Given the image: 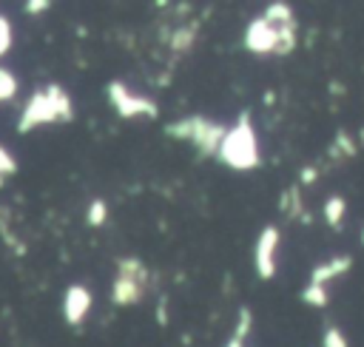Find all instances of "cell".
Wrapping results in <instances>:
<instances>
[{
  "label": "cell",
  "mask_w": 364,
  "mask_h": 347,
  "mask_svg": "<svg viewBox=\"0 0 364 347\" xmlns=\"http://www.w3.org/2000/svg\"><path fill=\"white\" fill-rule=\"evenodd\" d=\"M350 267H353V256H347V253L333 256V259H327V262H318V265L310 270V284H324V287H327V282L344 276Z\"/></svg>",
  "instance_id": "9c48e42d"
},
{
  "label": "cell",
  "mask_w": 364,
  "mask_h": 347,
  "mask_svg": "<svg viewBox=\"0 0 364 347\" xmlns=\"http://www.w3.org/2000/svg\"><path fill=\"white\" fill-rule=\"evenodd\" d=\"M225 347H242V341H239V338H230V341H228Z\"/></svg>",
  "instance_id": "484cf974"
},
{
  "label": "cell",
  "mask_w": 364,
  "mask_h": 347,
  "mask_svg": "<svg viewBox=\"0 0 364 347\" xmlns=\"http://www.w3.org/2000/svg\"><path fill=\"white\" fill-rule=\"evenodd\" d=\"M46 9H48V0H31V3H26V11L28 14H40Z\"/></svg>",
  "instance_id": "603a6c76"
},
{
  "label": "cell",
  "mask_w": 364,
  "mask_h": 347,
  "mask_svg": "<svg viewBox=\"0 0 364 347\" xmlns=\"http://www.w3.org/2000/svg\"><path fill=\"white\" fill-rule=\"evenodd\" d=\"M279 46V26L267 23L264 17H256L245 28V48L253 54H276Z\"/></svg>",
  "instance_id": "52a82bcc"
},
{
  "label": "cell",
  "mask_w": 364,
  "mask_h": 347,
  "mask_svg": "<svg viewBox=\"0 0 364 347\" xmlns=\"http://www.w3.org/2000/svg\"><path fill=\"white\" fill-rule=\"evenodd\" d=\"M279 210L287 216V219H301V222H310V213L304 210L301 205V193H299V185H290L282 199H279Z\"/></svg>",
  "instance_id": "30bf717a"
},
{
  "label": "cell",
  "mask_w": 364,
  "mask_h": 347,
  "mask_svg": "<svg viewBox=\"0 0 364 347\" xmlns=\"http://www.w3.org/2000/svg\"><path fill=\"white\" fill-rule=\"evenodd\" d=\"M108 100H111V105H114V111L119 114V117H125V119H131V117H156L159 114V108H156V102H151L148 97H139V94H131L128 88H125V82H108Z\"/></svg>",
  "instance_id": "5b68a950"
},
{
  "label": "cell",
  "mask_w": 364,
  "mask_h": 347,
  "mask_svg": "<svg viewBox=\"0 0 364 347\" xmlns=\"http://www.w3.org/2000/svg\"><path fill=\"white\" fill-rule=\"evenodd\" d=\"M299 299L307 304V307H327V301H330V293H327V287L324 284H304V290L299 293Z\"/></svg>",
  "instance_id": "5bb4252c"
},
{
  "label": "cell",
  "mask_w": 364,
  "mask_h": 347,
  "mask_svg": "<svg viewBox=\"0 0 364 347\" xmlns=\"http://www.w3.org/2000/svg\"><path fill=\"white\" fill-rule=\"evenodd\" d=\"M273 100H276V94H273V91H264V102L273 105Z\"/></svg>",
  "instance_id": "d4e9b609"
},
{
  "label": "cell",
  "mask_w": 364,
  "mask_h": 347,
  "mask_svg": "<svg viewBox=\"0 0 364 347\" xmlns=\"http://www.w3.org/2000/svg\"><path fill=\"white\" fill-rule=\"evenodd\" d=\"M318 179V171L313 168V165H304L301 171H299V185H313Z\"/></svg>",
  "instance_id": "7402d4cb"
},
{
  "label": "cell",
  "mask_w": 364,
  "mask_h": 347,
  "mask_svg": "<svg viewBox=\"0 0 364 347\" xmlns=\"http://www.w3.org/2000/svg\"><path fill=\"white\" fill-rule=\"evenodd\" d=\"M276 250H279V228L276 225H264L256 247H253V265H256V276L259 279H273L276 276Z\"/></svg>",
  "instance_id": "8992f818"
},
{
  "label": "cell",
  "mask_w": 364,
  "mask_h": 347,
  "mask_svg": "<svg viewBox=\"0 0 364 347\" xmlns=\"http://www.w3.org/2000/svg\"><path fill=\"white\" fill-rule=\"evenodd\" d=\"M105 216H108V205H105V199H94V202L88 205V210H85V222H88L91 228H100V225L105 222Z\"/></svg>",
  "instance_id": "2e32d148"
},
{
  "label": "cell",
  "mask_w": 364,
  "mask_h": 347,
  "mask_svg": "<svg viewBox=\"0 0 364 347\" xmlns=\"http://www.w3.org/2000/svg\"><path fill=\"white\" fill-rule=\"evenodd\" d=\"M9 174H17V159L9 154L6 145H0V176H9Z\"/></svg>",
  "instance_id": "ffe728a7"
},
{
  "label": "cell",
  "mask_w": 364,
  "mask_h": 347,
  "mask_svg": "<svg viewBox=\"0 0 364 347\" xmlns=\"http://www.w3.org/2000/svg\"><path fill=\"white\" fill-rule=\"evenodd\" d=\"M250 324H253V313H250V307H242V310H239V321H236V333H233V338L245 341V336L250 333Z\"/></svg>",
  "instance_id": "d6986e66"
},
{
  "label": "cell",
  "mask_w": 364,
  "mask_h": 347,
  "mask_svg": "<svg viewBox=\"0 0 364 347\" xmlns=\"http://www.w3.org/2000/svg\"><path fill=\"white\" fill-rule=\"evenodd\" d=\"M216 156L228 168H233V171H253V168H259L262 156H259V142H256V131L250 125V114L247 111H242L239 119L228 128Z\"/></svg>",
  "instance_id": "7a4b0ae2"
},
{
  "label": "cell",
  "mask_w": 364,
  "mask_h": 347,
  "mask_svg": "<svg viewBox=\"0 0 364 347\" xmlns=\"http://www.w3.org/2000/svg\"><path fill=\"white\" fill-rule=\"evenodd\" d=\"M330 91H333V94H344V85H341V82H330Z\"/></svg>",
  "instance_id": "cb8c5ba5"
},
{
  "label": "cell",
  "mask_w": 364,
  "mask_h": 347,
  "mask_svg": "<svg viewBox=\"0 0 364 347\" xmlns=\"http://www.w3.org/2000/svg\"><path fill=\"white\" fill-rule=\"evenodd\" d=\"M267 23H273V26H284V23H293L296 17H293V9L287 6V3H282V0H276V3H267V9H264V14H262Z\"/></svg>",
  "instance_id": "4fadbf2b"
},
{
  "label": "cell",
  "mask_w": 364,
  "mask_h": 347,
  "mask_svg": "<svg viewBox=\"0 0 364 347\" xmlns=\"http://www.w3.org/2000/svg\"><path fill=\"white\" fill-rule=\"evenodd\" d=\"M165 134L176 137V139H188L196 145L199 154L205 156H216L219 154V145L228 134V125L222 122H213V119H205V117H185V119H176L171 125H165Z\"/></svg>",
  "instance_id": "3957f363"
},
{
  "label": "cell",
  "mask_w": 364,
  "mask_h": 347,
  "mask_svg": "<svg viewBox=\"0 0 364 347\" xmlns=\"http://www.w3.org/2000/svg\"><path fill=\"white\" fill-rule=\"evenodd\" d=\"M74 117L71 111V97L60 88V85H46L40 91L31 94V100L26 102L23 114H20V122H17V131L20 134H28L34 131L37 125H48V122H68Z\"/></svg>",
  "instance_id": "6da1fadb"
},
{
  "label": "cell",
  "mask_w": 364,
  "mask_h": 347,
  "mask_svg": "<svg viewBox=\"0 0 364 347\" xmlns=\"http://www.w3.org/2000/svg\"><path fill=\"white\" fill-rule=\"evenodd\" d=\"M344 213H347V199L338 196V193L327 196V202H324V208H321V216H324V222H327L333 230H341Z\"/></svg>",
  "instance_id": "8fae6325"
},
{
  "label": "cell",
  "mask_w": 364,
  "mask_h": 347,
  "mask_svg": "<svg viewBox=\"0 0 364 347\" xmlns=\"http://www.w3.org/2000/svg\"><path fill=\"white\" fill-rule=\"evenodd\" d=\"M148 284V270L139 259H119L117 262V276L111 284V301L119 307H128L145 296Z\"/></svg>",
  "instance_id": "277c9868"
},
{
  "label": "cell",
  "mask_w": 364,
  "mask_h": 347,
  "mask_svg": "<svg viewBox=\"0 0 364 347\" xmlns=\"http://www.w3.org/2000/svg\"><path fill=\"white\" fill-rule=\"evenodd\" d=\"M193 40H196V23L193 26H185V28H176L173 31V37H171V48L179 54H185V51H191V46H193Z\"/></svg>",
  "instance_id": "9a60e30c"
},
{
  "label": "cell",
  "mask_w": 364,
  "mask_h": 347,
  "mask_svg": "<svg viewBox=\"0 0 364 347\" xmlns=\"http://www.w3.org/2000/svg\"><path fill=\"white\" fill-rule=\"evenodd\" d=\"M358 154V142L353 139V134L347 128H338L333 142H330V156L333 159H347V156H355Z\"/></svg>",
  "instance_id": "7c38bea8"
},
{
  "label": "cell",
  "mask_w": 364,
  "mask_h": 347,
  "mask_svg": "<svg viewBox=\"0 0 364 347\" xmlns=\"http://www.w3.org/2000/svg\"><path fill=\"white\" fill-rule=\"evenodd\" d=\"M361 245H364V228H361Z\"/></svg>",
  "instance_id": "83f0119b"
},
{
  "label": "cell",
  "mask_w": 364,
  "mask_h": 347,
  "mask_svg": "<svg viewBox=\"0 0 364 347\" xmlns=\"http://www.w3.org/2000/svg\"><path fill=\"white\" fill-rule=\"evenodd\" d=\"M91 310V293L85 284H71L63 296V316L68 324H80Z\"/></svg>",
  "instance_id": "ba28073f"
},
{
  "label": "cell",
  "mask_w": 364,
  "mask_h": 347,
  "mask_svg": "<svg viewBox=\"0 0 364 347\" xmlns=\"http://www.w3.org/2000/svg\"><path fill=\"white\" fill-rule=\"evenodd\" d=\"M11 48V23L6 14H0V57Z\"/></svg>",
  "instance_id": "44dd1931"
},
{
  "label": "cell",
  "mask_w": 364,
  "mask_h": 347,
  "mask_svg": "<svg viewBox=\"0 0 364 347\" xmlns=\"http://www.w3.org/2000/svg\"><path fill=\"white\" fill-rule=\"evenodd\" d=\"M0 188H3V176H0Z\"/></svg>",
  "instance_id": "f1b7e54d"
},
{
  "label": "cell",
  "mask_w": 364,
  "mask_h": 347,
  "mask_svg": "<svg viewBox=\"0 0 364 347\" xmlns=\"http://www.w3.org/2000/svg\"><path fill=\"white\" fill-rule=\"evenodd\" d=\"M321 347H350V344H347V336L336 324H327L321 336Z\"/></svg>",
  "instance_id": "ac0fdd59"
},
{
  "label": "cell",
  "mask_w": 364,
  "mask_h": 347,
  "mask_svg": "<svg viewBox=\"0 0 364 347\" xmlns=\"http://www.w3.org/2000/svg\"><path fill=\"white\" fill-rule=\"evenodd\" d=\"M358 137H361V142H364V128H361V131H358Z\"/></svg>",
  "instance_id": "4316f807"
},
{
  "label": "cell",
  "mask_w": 364,
  "mask_h": 347,
  "mask_svg": "<svg viewBox=\"0 0 364 347\" xmlns=\"http://www.w3.org/2000/svg\"><path fill=\"white\" fill-rule=\"evenodd\" d=\"M17 94V80L9 68H0V102H9Z\"/></svg>",
  "instance_id": "e0dca14e"
}]
</instances>
